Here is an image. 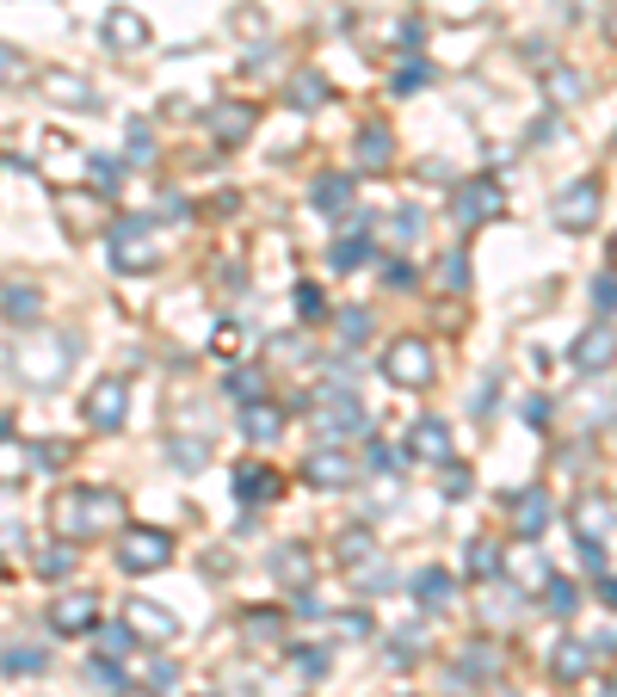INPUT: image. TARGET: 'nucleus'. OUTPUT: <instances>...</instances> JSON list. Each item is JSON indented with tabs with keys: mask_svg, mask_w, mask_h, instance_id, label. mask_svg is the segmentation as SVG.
I'll return each instance as SVG.
<instances>
[{
	"mask_svg": "<svg viewBox=\"0 0 617 697\" xmlns=\"http://www.w3.org/2000/svg\"><path fill=\"white\" fill-rule=\"evenodd\" d=\"M50 525L62 543H93L106 531H123V494L118 488H62L50 500Z\"/></svg>",
	"mask_w": 617,
	"mask_h": 697,
	"instance_id": "obj_1",
	"label": "nucleus"
},
{
	"mask_svg": "<svg viewBox=\"0 0 617 697\" xmlns=\"http://www.w3.org/2000/svg\"><path fill=\"white\" fill-rule=\"evenodd\" d=\"M80 358V340L75 334H62V327H19V346H13V377L25 389H56L62 377L75 371Z\"/></svg>",
	"mask_w": 617,
	"mask_h": 697,
	"instance_id": "obj_2",
	"label": "nucleus"
},
{
	"mask_svg": "<svg viewBox=\"0 0 617 697\" xmlns=\"http://www.w3.org/2000/svg\"><path fill=\"white\" fill-rule=\"evenodd\" d=\"M111 265L118 272H154L161 265V217H123L111 222Z\"/></svg>",
	"mask_w": 617,
	"mask_h": 697,
	"instance_id": "obj_3",
	"label": "nucleus"
},
{
	"mask_svg": "<svg viewBox=\"0 0 617 697\" xmlns=\"http://www.w3.org/2000/svg\"><path fill=\"white\" fill-rule=\"evenodd\" d=\"M111 556H118L123 574H161L173 562V537L161 525H123Z\"/></svg>",
	"mask_w": 617,
	"mask_h": 697,
	"instance_id": "obj_4",
	"label": "nucleus"
},
{
	"mask_svg": "<svg viewBox=\"0 0 617 697\" xmlns=\"http://www.w3.org/2000/svg\"><path fill=\"white\" fill-rule=\"evenodd\" d=\"M383 377L396 389H426L432 377H439V358H432V346L426 340H414V334H401V340H389L383 346Z\"/></svg>",
	"mask_w": 617,
	"mask_h": 697,
	"instance_id": "obj_5",
	"label": "nucleus"
},
{
	"mask_svg": "<svg viewBox=\"0 0 617 697\" xmlns=\"http://www.w3.org/2000/svg\"><path fill=\"white\" fill-rule=\"evenodd\" d=\"M315 433H322V445H339L346 433H365V407L353 402V389H322L315 395Z\"/></svg>",
	"mask_w": 617,
	"mask_h": 697,
	"instance_id": "obj_6",
	"label": "nucleus"
},
{
	"mask_svg": "<svg viewBox=\"0 0 617 697\" xmlns=\"http://www.w3.org/2000/svg\"><path fill=\"white\" fill-rule=\"evenodd\" d=\"M451 217H457V229H481V222L507 217V198H500V179H469V186H457V198H451Z\"/></svg>",
	"mask_w": 617,
	"mask_h": 697,
	"instance_id": "obj_7",
	"label": "nucleus"
},
{
	"mask_svg": "<svg viewBox=\"0 0 617 697\" xmlns=\"http://www.w3.org/2000/svg\"><path fill=\"white\" fill-rule=\"evenodd\" d=\"M599 210H605L599 179H574V186H562V192H555V222H562L569 235L599 229Z\"/></svg>",
	"mask_w": 617,
	"mask_h": 697,
	"instance_id": "obj_8",
	"label": "nucleus"
},
{
	"mask_svg": "<svg viewBox=\"0 0 617 697\" xmlns=\"http://www.w3.org/2000/svg\"><path fill=\"white\" fill-rule=\"evenodd\" d=\"M123 414H130V389H123V377H99V383L87 389V402H80V420H87L93 433H118Z\"/></svg>",
	"mask_w": 617,
	"mask_h": 697,
	"instance_id": "obj_9",
	"label": "nucleus"
},
{
	"mask_svg": "<svg viewBox=\"0 0 617 697\" xmlns=\"http://www.w3.org/2000/svg\"><path fill=\"white\" fill-rule=\"evenodd\" d=\"M358 476H365V469H358V457H353L346 445H322V450H308V464H303V481H308V488H327V494L353 488Z\"/></svg>",
	"mask_w": 617,
	"mask_h": 697,
	"instance_id": "obj_10",
	"label": "nucleus"
},
{
	"mask_svg": "<svg viewBox=\"0 0 617 697\" xmlns=\"http://www.w3.org/2000/svg\"><path fill=\"white\" fill-rule=\"evenodd\" d=\"M569 364H574V371H581V377H599L605 364H617V327L605 322V315H599V322H593V327H586L581 340L569 346Z\"/></svg>",
	"mask_w": 617,
	"mask_h": 697,
	"instance_id": "obj_11",
	"label": "nucleus"
},
{
	"mask_svg": "<svg viewBox=\"0 0 617 697\" xmlns=\"http://www.w3.org/2000/svg\"><path fill=\"white\" fill-rule=\"evenodd\" d=\"M266 568H272V580L284 592H308V580H315V556H308V543H272Z\"/></svg>",
	"mask_w": 617,
	"mask_h": 697,
	"instance_id": "obj_12",
	"label": "nucleus"
},
{
	"mask_svg": "<svg viewBox=\"0 0 617 697\" xmlns=\"http://www.w3.org/2000/svg\"><path fill=\"white\" fill-rule=\"evenodd\" d=\"M99 37H106L111 50H123V56H137V50H149V19L137 13V7H111L106 19H99Z\"/></svg>",
	"mask_w": 617,
	"mask_h": 697,
	"instance_id": "obj_13",
	"label": "nucleus"
},
{
	"mask_svg": "<svg viewBox=\"0 0 617 697\" xmlns=\"http://www.w3.org/2000/svg\"><path fill=\"white\" fill-rule=\"evenodd\" d=\"M93 623H99V599H93V592H56V599H50V630L56 635H80V630H93Z\"/></svg>",
	"mask_w": 617,
	"mask_h": 697,
	"instance_id": "obj_14",
	"label": "nucleus"
},
{
	"mask_svg": "<svg viewBox=\"0 0 617 697\" xmlns=\"http://www.w3.org/2000/svg\"><path fill=\"white\" fill-rule=\"evenodd\" d=\"M123 623L137 630V642H173L180 635V618L161 611L154 599H123Z\"/></svg>",
	"mask_w": 617,
	"mask_h": 697,
	"instance_id": "obj_15",
	"label": "nucleus"
},
{
	"mask_svg": "<svg viewBox=\"0 0 617 697\" xmlns=\"http://www.w3.org/2000/svg\"><path fill=\"white\" fill-rule=\"evenodd\" d=\"M408 457L414 464H457V450H451V433H445V420H414L408 426Z\"/></svg>",
	"mask_w": 617,
	"mask_h": 697,
	"instance_id": "obj_16",
	"label": "nucleus"
},
{
	"mask_svg": "<svg viewBox=\"0 0 617 697\" xmlns=\"http://www.w3.org/2000/svg\"><path fill=\"white\" fill-rule=\"evenodd\" d=\"M0 315H7L13 327H37L44 322V291L25 284V279H7L0 284Z\"/></svg>",
	"mask_w": 617,
	"mask_h": 697,
	"instance_id": "obj_17",
	"label": "nucleus"
},
{
	"mask_svg": "<svg viewBox=\"0 0 617 697\" xmlns=\"http://www.w3.org/2000/svg\"><path fill=\"white\" fill-rule=\"evenodd\" d=\"M235 494H241L247 507H272V500L284 494V476H278L272 464H241L235 469Z\"/></svg>",
	"mask_w": 617,
	"mask_h": 697,
	"instance_id": "obj_18",
	"label": "nucleus"
},
{
	"mask_svg": "<svg viewBox=\"0 0 617 697\" xmlns=\"http://www.w3.org/2000/svg\"><path fill=\"white\" fill-rule=\"evenodd\" d=\"M253 124H260V118H253V106H241V99H223V106L210 111V130H216L223 149H241V142L253 137Z\"/></svg>",
	"mask_w": 617,
	"mask_h": 697,
	"instance_id": "obj_19",
	"label": "nucleus"
},
{
	"mask_svg": "<svg viewBox=\"0 0 617 697\" xmlns=\"http://www.w3.org/2000/svg\"><path fill=\"white\" fill-rule=\"evenodd\" d=\"M99 198H106V192H75V186H68V192H62V222H68L75 235H93L99 222H106Z\"/></svg>",
	"mask_w": 617,
	"mask_h": 697,
	"instance_id": "obj_20",
	"label": "nucleus"
},
{
	"mask_svg": "<svg viewBox=\"0 0 617 697\" xmlns=\"http://www.w3.org/2000/svg\"><path fill=\"white\" fill-rule=\"evenodd\" d=\"M241 433H247V445H278V433H284V407L247 402L241 407Z\"/></svg>",
	"mask_w": 617,
	"mask_h": 697,
	"instance_id": "obj_21",
	"label": "nucleus"
},
{
	"mask_svg": "<svg viewBox=\"0 0 617 697\" xmlns=\"http://www.w3.org/2000/svg\"><path fill=\"white\" fill-rule=\"evenodd\" d=\"M284 99H291L296 111H315V106H327V99H334V87H327L322 68H296L291 87H284Z\"/></svg>",
	"mask_w": 617,
	"mask_h": 697,
	"instance_id": "obj_22",
	"label": "nucleus"
},
{
	"mask_svg": "<svg viewBox=\"0 0 617 697\" xmlns=\"http://www.w3.org/2000/svg\"><path fill=\"white\" fill-rule=\"evenodd\" d=\"M414 599L426 605V611H451V605H457V580H451L445 568H420L414 574Z\"/></svg>",
	"mask_w": 617,
	"mask_h": 697,
	"instance_id": "obj_23",
	"label": "nucleus"
},
{
	"mask_svg": "<svg viewBox=\"0 0 617 697\" xmlns=\"http://www.w3.org/2000/svg\"><path fill=\"white\" fill-rule=\"evenodd\" d=\"M512 525H519V537L538 543L543 525H550V500H543V488H524L519 500H512Z\"/></svg>",
	"mask_w": 617,
	"mask_h": 697,
	"instance_id": "obj_24",
	"label": "nucleus"
},
{
	"mask_svg": "<svg viewBox=\"0 0 617 697\" xmlns=\"http://www.w3.org/2000/svg\"><path fill=\"white\" fill-rule=\"evenodd\" d=\"M611 519H617V507L605 494H586L581 507H574V531H581V543H605L599 531L611 525Z\"/></svg>",
	"mask_w": 617,
	"mask_h": 697,
	"instance_id": "obj_25",
	"label": "nucleus"
},
{
	"mask_svg": "<svg viewBox=\"0 0 617 697\" xmlns=\"http://www.w3.org/2000/svg\"><path fill=\"white\" fill-rule=\"evenodd\" d=\"M389 161H396V137H389L383 124H370V130H358V167H370V173H383Z\"/></svg>",
	"mask_w": 617,
	"mask_h": 697,
	"instance_id": "obj_26",
	"label": "nucleus"
},
{
	"mask_svg": "<svg viewBox=\"0 0 617 697\" xmlns=\"http://www.w3.org/2000/svg\"><path fill=\"white\" fill-rule=\"evenodd\" d=\"M500 568H507V556H500L488 537H469V543H463V574H469V580H494Z\"/></svg>",
	"mask_w": 617,
	"mask_h": 697,
	"instance_id": "obj_27",
	"label": "nucleus"
},
{
	"mask_svg": "<svg viewBox=\"0 0 617 697\" xmlns=\"http://www.w3.org/2000/svg\"><path fill=\"white\" fill-rule=\"evenodd\" d=\"M223 395H235V402H266V371L260 364H241V371H229L223 377Z\"/></svg>",
	"mask_w": 617,
	"mask_h": 697,
	"instance_id": "obj_28",
	"label": "nucleus"
},
{
	"mask_svg": "<svg viewBox=\"0 0 617 697\" xmlns=\"http://www.w3.org/2000/svg\"><path fill=\"white\" fill-rule=\"evenodd\" d=\"M507 568L519 574L524 587H543V580H550V562L538 556V543H531V537H524L519 549H512V556H507Z\"/></svg>",
	"mask_w": 617,
	"mask_h": 697,
	"instance_id": "obj_29",
	"label": "nucleus"
},
{
	"mask_svg": "<svg viewBox=\"0 0 617 697\" xmlns=\"http://www.w3.org/2000/svg\"><path fill=\"white\" fill-rule=\"evenodd\" d=\"M555 679H586V673H593V649H586V642H562V649H555Z\"/></svg>",
	"mask_w": 617,
	"mask_h": 697,
	"instance_id": "obj_30",
	"label": "nucleus"
},
{
	"mask_svg": "<svg viewBox=\"0 0 617 697\" xmlns=\"http://www.w3.org/2000/svg\"><path fill=\"white\" fill-rule=\"evenodd\" d=\"M346 198H353V179H346V173H327V179H315V192H308V204H315V210H327V217H334V210H346Z\"/></svg>",
	"mask_w": 617,
	"mask_h": 697,
	"instance_id": "obj_31",
	"label": "nucleus"
},
{
	"mask_svg": "<svg viewBox=\"0 0 617 697\" xmlns=\"http://www.w3.org/2000/svg\"><path fill=\"white\" fill-rule=\"evenodd\" d=\"M334 556L346 562V568H358L365 556H377V537H370L365 525H346V531H339V549H334Z\"/></svg>",
	"mask_w": 617,
	"mask_h": 697,
	"instance_id": "obj_32",
	"label": "nucleus"
},
{
	"mask_svg": "<svg viewBox=\"0 0 617 697\" xmlns=\"http://www.w3.org/2000/svg\"><path fill=\"white\" fill-rule=\"evenodd\" d=\"M44 87L62 99V106H80V111L99 106V99H93V87H87V80H75V75H44Z\"/></svg>",
	"mask_w": 617,
	"mask_h": 697,
	"instance_id": "obj_33",
	"label": "nucleus"
},
{
	"mask_svg": "<svg viewBox=\"0 0 617 697\" xmlns=\"http://www.w3.org/2000/svg\"><path fill=\"white\" fill-rule=\"evenodd\" d=\"M543 605H550L555 618H574V611H581V587H574V580H543Z\"/></svg>",
	"mask_w": 617,
	"mask_h": 697,
	"instance_id": "obj_34",
	"label": "nucleus"
},
{
	"mask_svg": "<svg viewBox=\"0 0 617 697\" xmlns=\"http://www.w3.org/2000/svg\"><path fill=\"white\" fill-rule=\"evenodd\" d=\"M99 654H106V661L137 654V630H130V623H106V630H99Z\"/></svg>",
	"mask_w": 617,
	"mask_h": 697,
	"instance_id": "obj_35",
	"label": "nucleus"
},
{
	"mask_svg": "<svg viewBox=\"0 0 617 697\" xmlns=\"http://www.w3.org/2000/svg\"><path fill=\"white\" fill-rule=\"evenodd\" d=\"M25 80H31V63H25V50L0 44V87H25Z\"/></svg>",
	"mask_w": 617,
	"mask_h": 697,
	"instance_id": "obj_36",
	"label": "nucleus"
},
{
	"mask_svg": "<svg viewBox=\"0 0 617 697\" xmlns=\"http://www.w3.org/2000/svg\"><path fill=\"white\" fill-rule=\"evenodd\" d=\"M550 94H555V106H581L586 80L574 75V68H550Z\"/></svg>",
	"mask_w": 617,
	"mask_h": 697,
	"instance_id": "obj_37",
	"label": "nucleus"
},
{
	"mask_svg": "<svg viewBox=\"0 0 617 697\" xmlns=\"http://www.w3.org/2000/svg\"><path fill=\"white\" fill-rule=\"evenodd\" d=\"M241 630L253 635V642H278V635H284V618H278V611H247Z\"/></svg>",
	"mask_w": 617,
	"mask_h": 697,
	"instance_id": "obj_38",
	"label": "nucleus"
},
{
	"mask_svg": "<svg viewBox=\"0 0 617 697\" xmlns=\"http://www.w3.org/2000/svg\"><path fill=\"white\" fill-rule=\"evenodd\" d=\"M420 229H426V222H420V210H396V217H389V241H396V248H414Z\"/></svg>",
	"mask_w": 617,
	"mask_h": 697,
	"instance_id": "obj_39",
	"label": "nucleus"
},
{
	"mask_svg": "<svg viewBox=\"0 0 617 697\" xmlns=\"http://www.w3.org/2000/svg\"><path fill=\"white\" fill-rule=\"evenodd\" d=\"M296 315H303V322H327V296H322V284H296Z\"/></svg>",
	"mask_w": 617,
	"mask_h": 697,
	"instance_id": "obj_40",
	"label": "nucleus"
},
{
	"mask_svg": "<svg viewBox=\"0 0 617 697\" xmlns=\"http://www.w3.org/2000/svg\"><path fill=\"white\" fill-rule=\"evenodd\" d=\"M167 457H173L180 469H204V464H210V450H204V438H173V445H167Z\"/></svg>",
	"mask_w": 617,
	"mask_h": 697,
	"instance_id": "obj_41",
	"label": "nucleus"
},
{
	"mask_svg": "<svg viewBox=\"0 0 617 697\" xmlns=\"http://www.w3.org/2000/svg\"><path fill=\"white\" fill-rule=\"evenodd\" d=\"M593 309H599L605 322L617 315V272H599V279H593Z\"/></svg>",
	"mask_w": 617,
	"mask_h": 697,
	"instance_id": "obj_42",
	"label": "nucleus"
},
{
	"mask_svg": "<svg viewBox=\"0 0 617 697\" xmlns=\"http://www.w3.org/2000/svg\"><path fill=\"white\" fill-rule=\"evenodd\" d=\"M0 666H7V673H44V649H7Z\"/></svg>",
	"mask_w": 617,
	"mask_h": 697,
	"instance_id": "obj_43",
	"label": "nucleus"
},
{
	"mask_svg": "<svg viewBox=\"0 0 617 697\" xmlns=\"http://www.w3.org/2000/svg\"><path fill=\"white\" fill-rule=\"evenodd\" d=\"M469 494H476V476L463 464H445V500H469Z\"/></svg>",
	"mask_w": 617,
	"mask_h": 697,
	"instance_id": "obj_44",
	"label": "nucleus"
},
{
	"mask_svg": "<svg viewBox=\"0 0 617 697\" xmlns=\"http://www.w3.org/2000/svg\"><path fill=\"white\" fill-rule=\"evenodd\" d=\"M365 248H370V241H358V235H346V241H339V248H334V265H339V272H358V265H365Z\"/></svg>",
	"mask_w": 617,
	"mask_h": 697,
	"instance_id": "obj_45",
	"label": "nucleus"
},
{
	"mask_svg": "<svg viewBox=\"0 0 617 697\" xmlns=\"http://www.w3.org/2000/svg\"><path fill=\"white\" fill-rule=\"evenodd\" d=\"M463 279H469V253L457 248L445 265H439V284H445V291H463Z\"/></svg>",
	"mask_w": 617,
	"mask_h": 697,
	"instance_id": "obj_46",
	"label": "nucleus"
},
{
	"mask_svg": "<svg viewBox=\"0 0 617 697\" xmlns=\"http://www.w3.org/2000/svg\"><path fill=\"white\" fill-rule=\"evenodd\" d=\"M154 161V137H149V124H130V167H149Z\"/></svg>",
	"mask_w": 617,
	"mask_h": 697,
	"instance_id": "obj_47",
	"label": "nucleus"
},
{
	"mask_svg": "<svg viewBox=\"0 0 617 697\" xmlns=\"http://www.w3.org/2000/svg\"><path fill=\"white\" fill-rule=\"evenodd\" d=\"M365 327H370V315H365V309H346V315H339V340L358 346V340H365Z\"/></svg>",
	"mask_w": 617,
	"mask_h": 697,
	"instance_id": "obj_48",
	"label": "nucleus"
},
{
	"mask_svg": "<svg viewBox=\"0 0 617 697\" xmlns=\"http://www.w3.org/2000/svg\"><path fill=\"white\" fill-rule=\"evenodd\" d=\"M494 666H500V654H494V649H469L457 661V673H494Z\"/></svg>",
	"mask_w": 617,
	"mask_h": 697,
	"instance_id": "obj_49",
	"label": "nucleus"
},
{
	"mask_svg": "<svg viewBox=\"0 0 617 697\" xmlns=\"http://www.w3.org/2000/svg\"><path fill=\"white\" fill-rule=\"evenodd\" d=\"M426 75H432L426 63H408V68L396 75V94H414V87H426Z\"/></svg>",
	"mask_w": 617,
	"mask_h": 697,
	"instance_id": "obj_50",
	"label": "nucleus"
},
{
	"mask_svg": "<svg viewBox=\"0 0 617 697\" xmlns=\"http://www.w3.org/2000/svg\"><path fill=\"white\" fill-rule=\"evenodd\" d=\"M210 352H216V358H235V352H241V334H235V327H216Z\"/></svg>",
	"mask_w": 617,
	"mask_h": 697,
	"instance_id": "obj_51",
	"label": "nucleus"
},
{
	"mask_svg": "<svg viewBox=\"0 0 617 697\" xmlns=\"http://www.w3.org/2000/svg\"><path fill=\"white\" fill-rule=\"evenodd\" d=\"M161 685H173V661H149V691H161Z\"/></svg>",
	"mask_w": 617,
	"mask_h": 697,
	"instance_id": "obj_52",
	"label": "nucleus"
},
{
	"mask_svg": "<svg viewBox=\"0 0 617 697\" xmlns=\"http://www.w3.org/2000/svg\"><path fill=\"white\" fill-rule=\"evenodd\" d=\"M439 13H445V19H463V13H481V0H439Z\"/></svg>",
	"mask_w": 617,
	"mask_h": 697,
	"instance_id": "obj_53",
	"label": "nucleus"
},
{
	"mask_svg": "<svg viewBox=\"0 0 617 697\" xmlns=\"http://www.w3.org/2000/svg\"><path fill=\"white\" fill-rule=\"evenodd\" d=\"M62 457H68V450H62V445H56V438H44V445H37V464H44V469H56V464H62Z\"/></svg>",
	"mask_w": 617,
	"mask_h": 697,
	"instance_id": "obj_54",
	"label": "nucleus"
},
{
	"mask_svg": "<svg viewBox=\"0 0 617 697\" xmlns=\"http://www.w3.org/2000/svg\"><path fill=\"white\" fill-rule=\"evenodd\" d=\"M68 549H75V543H68ZM68 549H50V556H44V574H62V568H68Z\"/></svg>",
	"mask_w": 617,
	"mask_h": 697,
	"instance_id": "obj_55",
	"label": "nucleus"
},
{
	"mask_svg": "<svg viewBox=\"0 0 617 697\" xmlns=\"http://www.w3.org/2000/svg\"><path fill=\"white\" fill-rule=\"evenodd\" d=\"M599 605H611V611H617V574H605V580H599Z\"/></svg>",
	"mask_w": 617,
	"mask_h": 697,
	"instance_id": "obj_56",
	"label": "nucleus"
},
{
	"mask_svg": "<svg viewBox=\"0 0 617 697\" xmlns=\"http://www.w3.org/2000/svg\"><path fill=\"white\" fill-rule=\"evenodd\" d=\"M123 697H161V691H149V685H123Z\"/></svg>",
	"mask_w": 617,
	"mask_h": 697,
	"instance_id": "obj_57",
	"label": "nucleus"
},
{
	"mask_svg": "<svg viewBox=\"0 0 617 697\" xmlns=\"http://www.w3.org/2000/svg\"><path fill=\"white\" fill-rule=\"evenodd\" d=\"M488 697H519V691H500V685H494V691H488Z\"/></svg>",
	"mask_w": 617,
	"mask_h": 697,
	"instance_id": "obj_58",
	"label": "nucleus"
},
{
	"mask_svg": "<svg viewBox=\"0 0 617 697\" xmlns=\"http://www.w3.org/2000/svg\"><path fill=\"white\" fill-rule=\"evenodd\" d=\"M611 272H617V241H611Z\"/></svg>",
	"mask_w": 617,
	"mask_h": 697,
	"instance_id": "obj_59",
	"label": "nucleus"
},
{
	"mask_svg": "<svg viewBox=\"0 0 617 697\" xmlns=\"http://www.w3.org/2000/svg\"><path fill=\"white\" fill-rule=\"evenodd\" d=\"M611 37H617V19H611Z\"/></svg>",
	"mask_w": 617,
	"mask_h": 697,
	"instance_id": "obj_60",
	"label": "nucleus"
},
{
	"mask_svg": "<svg viewBox=\"0 0 617 697\" xmlns=\"http://www.w3.org/2000/svg\"><path fill=\"white\" fill-rule=\"evenodd\" d=\"M198 697H210V691H198Z\"/></svg>",
	"mask_w": 617,
	"mask_h": 697,
	"instance_id": "obj_61",
	"label": "nucleus"
}]
</instances>
